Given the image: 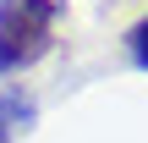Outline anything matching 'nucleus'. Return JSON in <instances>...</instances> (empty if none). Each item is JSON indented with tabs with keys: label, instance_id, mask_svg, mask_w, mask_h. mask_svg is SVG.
<instances>
[{
	"label": "nucleus",
	"instance_id": "obj_3",
	"mask_svg": "<svg viewBox=\"0 0 148 143\" xmlns=\"http://www.w3.org/2000/svg\"><path fill=\"white\" fill-rule=\"evenodd\" d=\"M121 44H126V61H132L137 72H148V17H137V22L126 28V39H121Z\"/></svg>",
	"mask_w": 148,
	"mask_h": 143
},
{
	"label": "nucleus",
	"instance_id": "obj_2",
	"mask_svg": "<svg viewBox=\"0 0 148 143\" xmlns=\"http://www.w3.org/2000/svg\"><path fill=\"white\" fill-rule=\"evenodd\" d=\"M33 121H38V105H33L27 94L5 88V94H0V143H16V132H27Z\"/></svg>",
	"mask_w": 148,
	"mask_h": 143
},
{
	"label": "nucleus",
	"instance_id": "obj_1",
	"mask_svg": "<svg viewBox=\"0 0 148 143\" xmlns=\"http://www.w3.org/2000/svg\"><path fill=\"white\" fill-rule=\"evenodd\" d=\"M60 11L66 0H0V77H22L55 50Z\"/></svg>",
	"mask_w": 148,
	"mask_h": 143
}]
</instances>
